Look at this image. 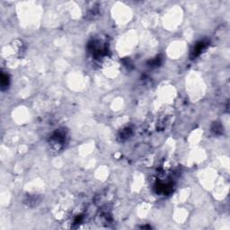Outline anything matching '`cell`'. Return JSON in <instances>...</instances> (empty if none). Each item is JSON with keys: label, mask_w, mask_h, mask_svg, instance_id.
Listing matches in <instances>:
<instances>
[{"label": "cell", "mask_w": 230, "mask_h": 230, "mask_svg": "<svg viewBox=\"0 0 230 230\" xmlns=\"http://www.w3.org/2000/svg\"><path fill=\"white\" fill-rule=\"evenodd\" d=\"M206 47H207V43H205V42H203V41L197 43V44L195 45L194 49L192 50V56H191V57L194 58L199 56Z\"/></svg>", "instance_id": "cell-1"}, {"label": "cell", "mask_w": 230, "mask_h": 230, "mask_svg": "<svg viewBox=\"0 0 230 230\" xmlns=\"http://www.w3.org/2000/svg\"><path fill=\"white\" fill-rule=\"evenodd\" d=\"M8 83H9L8 76L6 75V74H2V76H1V86H2V88L4 89V87H6V86H8Z\"/></svg>", "instance_id": "cell-2"}]
</instances>
